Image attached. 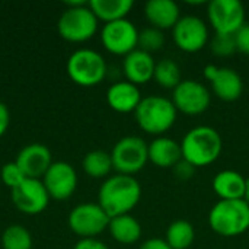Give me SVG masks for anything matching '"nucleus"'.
<instances>
[{
    "mask_svg": "<svg viewBox=\"0 0 249 249\" xmlns=\"http://www.w3.org/2000/svg\"><path fill=\"white\" fill-rule=\"evenodd\" d=\"M147 20L158 29H169L181 19V10L174 0H149L144 6Z\"/></svg>",
    "mask_w": 249,
    "mask_h": 249,
    "instance_id": "18",
    "label": "nucleus"
},
{
    "mask_svg": "<svg viewBox=\"0 0 249 249\" xmlns=\"http://www.w3.org/2000/svg\"><path fill=\"white\" fill-rule=\"evenodd\" d=\"M109 153L114 169L118 174L133 175L147 163L149 144L139 136H125L114 144Z\"/></svg>",
    "mask_w": 249,
    "mask_h": 249,
    "instance_id": "8",
    "label": "nucleus"
},
{
    "mask_svg": "<svg viewBox=\"0 0 249 249\" xmlns=\"http://www.w3.org/2000/svg\"><path fill=\"white\" fill-rule=\"evenodd\" d=\"M25 179H26V175L23 174V171L18 166V163L15 160L6 162L0 168V182L4 184L10 190H13L19 184H22Z\"/></svg>",
    "mask_w": 249,
    "mask_h": 249,
    "instance_id": "30",
    "label": "nucleus"
},
{
    "mask_svg": "<svg viewBox=\"0 0 249 249\" xmlns=\"http://www.w3.org/2000/svg\"><path fill=\"white\" fill-rule=\"evenodd\" d=\"M133 0H90L89 7L98 18L105 23L124 19L133 9Z\"/></svg>",
    "mask_w": 249,
    "mask_h": 249,
    "instance_id": "23",
    "label": "nucleus"
},
{
    "mask_svg": "<svg viewBox=\"0 0 249 249\" xmlns=\"http://www.w3.org/2000/svg\"><path fill=\"white\" fill-rule=\"evenodd\" d=\"M177 112L178 109L171 99L150 95L140 101L134 111V117L143 131L149 134H162L174 125Z\"/></svg>",
    "mask_w": 249,
    "mask_h": 249,
    "instance_id": "5",
    "label": "nucleus"
},
{
    "mask_svg": "<svg viewBox=\"0 0 249 249\" xmlns=\"http://www.w3.org/2000/svg\"><path fill=\"white\" fill-rule=\"evenodd\" d=\"M139 249H172L165 239L160 238H150L147 241H144Z\"/></svg>",
    "mask_w": 249,
    "mask_h": 249,
    "instance_id": "35",
    "label": "nucleus"
},
{
    "mask_svg": "<svg viewBox=\"0 0 249 249\" xmlns=\"http://www.w3.org/2000/svg\"><path fill=\"white\" fill-rule=\"evenodd\" d=\"M249 204V179H247V191H245V198H244Z\"/></svg>",
    "mask_w": 249,
    "mask_h": 249,
    "instance_id": "37",
    "label": "nucleus"
},
{
    "mask_svg": "<svg viewBox=\"0 0 249 249\" xmlns=\"http://www.w3.org/2000/svg\"><path fill=\"white\" fill-rule=\"evenodd\" d=\"M153 79L163 88L175 89L181 83V69L172 58H162L156 63Z\"/></svg>",
    "mask_w": 249,
    "mask_h": 249,
    "instance_id": "27",
    "label": "nucleus"
},
{
    "mask_svg": "<svg viewBox=\"0 0 249 249\" xmlns=\"http://www.w3.org/2000/svg\"><path fill=\"white\" fill-rule=\"evenodd\" d=\"M174 175L179 179V181H188L194 177L196 174V166H193L190 162H187L185 159H181L174 168Z\"/></svg>",
    "mask_w": 249,
    "mask_h": 249,
    "instance_id": "31",
    "label": "nucleus"
},
{
    "mask_svg": "<svg viewBox=\"0 0 249 249\" xmlns=\"http://www.w3.org/2000/svg\"><path fill=\"white\" fill-rule=\"evenodd\" d=\"M66 70L76 85L90 88L99 85L105 79L108 66L98 51L92 48H79L69 55Z\"/></svg>",
    "mask_w": 249,
    "mask_h": 249,
    "instance_id": "6",
    "label": "nucleus"
},
{
    "mask_svg": "<svg viewBox=\"0 0 249 249\" xmlns=\"http://www.w3.org/2000/svg\"><path fill=\"white\" fill-rule=\"evenodd\" d=\"M172 36L178 48L187 53L200 51L209 41V29L206 22L194 15L181 16L172 28Z\"/></svg>",
    "mask_w": 249,
    "mask_h": 249,
    "instance_id": "14",
    "label": "nucleus"
},
{
    "mask_svg": "<svg viewBox=\"0 0 249 249\" xmlns=\"http://www.w3.org/2000/svg\"><path fill=\"white\" fill-rule=\"evenodd\" d=\"M66 9L58 18L57 31L66 41L85 42L98 31V18L89 7V1H66Z\"/></svg>",
    "mask_w": 249,
    "mask_h": 249,
    "instance_id": "3",
    "label": "nucleus"
},
{
    "mask_svg": "<svg viewBox=\"0 0 249 249\" xmlns=\"http://www.w3.org/2000/svg\"><path fill=\"white\" fill-rule=\"evenodd\" d=\"M223 142L219 131L210 125H197L191 128L181 142L182 159L193 166H209L222 152Z\"/></svg>",
    "mask_w": 249,
    "mask_h": 249,
    "instance_id": "2",
    "label": "nucleus"
},
{
    "mask_svg": "<svg viewBox=\"0 0 249 249\" xmlns=\"http://www.w3.org/2000/svg\"><path fill=\"white\" fill-rule=\"evenodd\" d=\"M235 41L238 51L249 55V23L245 22V25L235 34Z\"/></svg>",
    "mask_w": 249,
    "mask_h": 249,
    "instance_id": "32",
    "label": "nucleus"
},
{
    "mask_svg": "<svg viewBox=\"0 0 249 249\" xmlns=\"http://www.w3.org/2000/svg\"><path fill=\"white\" fill-rule=\"evenodd\" d=\"M15 162L23 171L26 178L42 179L48 168L51 166L53 155L50 149L42 143H31L23 146L18 155Z\"/></svg>",
    "mask_w": 249,
    "mask_h": 249,
    "instance_id": "15",
    "label": "nucleus"
},
{
    "mask_svg": "<svg viewBox=\"0 0 249 249\" xmlns=\"http://www.w3.org/2000/svg\"><path fill=\"white\" fill-rule=\"evenodd\" d=\"M10 198L20 213L29 216L42 213L51 200L42 181L34 178H26L22 184L10 190Z\"/></svg>",
    "mask_w": 249,
    "mask_h": 249,
    "instance_id": "12",
    "label": "nucleus"
},
{
    "mask_svg": "<svg viewBox=\"0 0 249 249\" xmlns=\"http://www.w3.org/2000/svg\"><path fill=\"white\" fill-rule=\"evenodd\" d=\"M9 125H10V111L7 105L0 101V137L4 136Z\"/></svg>",
    "mask_w": 249,
    "mask_h": 249,
    "instance_id": "34",
    "label": "nucleus"
},
{
    "mask_svg": "<svg viewBox=\"0 0 249 249\" xmlns=\"http://www.w3.org/2000/svg\"><path fill=\"white\" fill-rule=\"evenodd\" d=\"M109 220L111 217L98 203H80L70 210L67 225L80 239H90L107 231Z\"/></svg>",
    "mask_w": 249,
    "mask_h": 249,
    "instance_id": "7",
    "label": "nucleus"
},
{
    "mask_svg": "<svg viewBox=\"0 0 249 249\" xmlns=\"http://www.w3.org/2000/svg\"><path fill=\"white\" fill-rule=\"evenodd\" d=\"M172 102L175 108L188 115L204 112L212 102L210 90L198 80H181L174 89Z\"/></svg>",
    "mask_w": 249,
    "mask_h": 249,
    "instance_id": "13",
    "label": "nucleus"
},
{
    "mask_svg": "<svg viewBox=\"0 0 249 249\" xmlns=\"http://www.w3.org/2000/svg\"><path fill=\"white\" fill-rule=\"evenodd\" d=\"M140 89L137 85L128 80H120L112 83L107 90V102L108 105L121 114L134 112L142 101Z\"/></svg>",
    "mask_w": 249,
    "mask_h": 249,
    "instance_id": "17",
    "label": "nucleus"
},
{
    "mask_svg": "<svg viewBox=\"0 0 249 249\" xmlns=\"http://www.w3.org/2000/svg\"><path fill=\"white\" fill-rule=\"evenodd\" d=\"M181 159V144L174 139L158 137L149 144V160L159 168H174Z\"/></svg>",
    "mask_w": 249,
    "mask_h": 249,
    "instance_id": "20",
    "label": "nucleus"
},
{
    "mask_svg": "<svg viewBox=\"0 0 249 249\" xmlns=\"http://www.w3.org/2000/svg\"><path fill=\"white\" fill-rule=\"evenodd\" d=\"M196 238L194 226L184 219L175 220L169 225L166 231L165 241L172 249H188Z\"/></svg>",
    "mask_w": 249,
    "mask_h": 249,
    "instance_id": "25",
    "label": "nucleus"
},
{
    "mask_svg": "<svg viewBox=\"0 0 249 249\" xmlns=\"http://www.w3.org/2000/svg\"><path fill=\"white\" fill-rule=\"evenodd\" d=\"M165 44V35L160 29L150 26L139 31V48L146 51V53H153L158 51L163 47Z\"/></svg>",
    "mask_w": 249,
    "mask_h": 249,
    "instance_id": "28",
    "label": "nucleus"
},
{
    "mask_svg": "<svg viewBox=\"0 0 249 249\" xmlns=\"http://www.w3.org/2000/svg\"><path fill=\"white\" fill-rule=\"evenodd\" d=\"M73 249H109L108 245H105L102 241L98 238H90V239H79Z\"/></svg>",
    "mask_w": 249,
    "mask_h": 249,
    "instance_id": "33",
    "label": "nucleus"
},
{
    "mask_svg": "<svg viewBox=\"0 0 249 249\" xmlns=\"http://www.w3.org/2000/svg\"><path fill=\"white\" fill-rule=\"evenodd\" d=\"M108 231H109L111 236L123 245L136 244L142 238V225L130 213L111 217Z\"/></svg>",
    "mask_w": 249,
    "mask_h": 249,
    "instance_id": "22",
    "label": "nucleus"
},
{
    "mask_svg": "<svg viewBox=\"0 0 249 249\" xmlns=\"http://www.w3.org/2000/svg\"><path fill=\"white\" fill-rule=\"evenodd\" d=\"M214 93L223 101H236L244 90L242 77L231 67H219L216 77L210 82Z\"/></svg>",
    "mask_w": 249,
    "mask_h": 249,
    "instance_id": "21",
    "label": "nucleus"
},
{
    "mask_svg": "<svg viewBox=\"0 0 249 249\" xmlns=\"http://www.w3.org/2000/svg\"><path fill=\"white\" fill-rule=\"evenodd\" d=\"M142 185L133 175L117 174L105 178L98 191V204L109 217L128 214L140 201Z\"/></svg>",
    "mask_w": 249,
    "mask_h": 249,
    "instance_id": "1",
    "label": "nucleus"
},
{
    "mask_svg": "<svg viewBox=\"0 0 249 249\" xmlns=\"http://www.w3.org/2000/svg\"><path fill=\"white\" fill-rule=\"evenodd\" d=\"M1 247L3 249H32V235L22 225H10L1 233Z\"/></svg>",
    "mask_w": 249,
    "mask_h": 249,
    "instance_id": "26",
    "label": "nucleus"
},
{
    "mask_svg": "<svg viewBox=\"0 0 249 249\" xmlns=\"http://www.w3.org/2000/svg\"><path fill=\"white\" fill-rule=\"evenodd\" d=\"M156 61L152 54L140 48H136L134 51L127 54L123 61V70L127 80L137 86L147 83L150 79H153Z\"/></svg>",
    "mask_w": 249,
    "mask_h": 249,
    "instance_id": "16",
    "label": "nucleus"
},
{
    "mask_svg": "<svg viewBox=\"0 0 249 249\" xmlns=\"http://www.w3.org/2000/svg\"><path fill=\"white\" fill-rule=\"evenodd\" d=\"M207 15L217 34L235 35L245 25V7L239 0H212Z\"/></svg>",
    "mask_w": 249,
    "mask_h": 249,
    "instance_id": "10",
    "label": "nucleus"
},
{
    "mask_svg": "<svg viewBox=\"0 0 249 249\" xmlns=\"http://www.w3.org/2000/svg\"><path fill=\"white\" fill-rule=\"evenodd\" d=\"M41 181L51 200L66 201L74 194L79 178L73 165L64 160H55L51 163Z\"/></svg>",
    "mask_w": 249,
    "mask_h": 249,
    "instance_id": "11",
    "label": "nucleus"
},
{
    "mask_svg": "<svg viewBox=\"0 0 249 249\" xmlns=\"http://www.w3.org/2000/svg\"><path fill=\"white\" fill-rule=\"evenodd\" d=\"M213 190L220 200H244L247 179L238 171L225 169L213 178Z\"/></svg>",
    "mask_w": 249,
    "mask_h": 249,
    "instance_id": "19",
    "label": "nucleus"
},
{
    "mask_svg": "<svg viewBox=\"0 0 249 249\" xmlns=\"http://www.w3.org/2000/svg\"><path fill=\"white\" fill-rule=\"evenodd\" d=\"M210 228L220 236H239L249 229V204L245 200H220L209 213Z\"/></svg>",
    "mask_w": 249,
    "mask_h": 249,
    "instance_id": "4",
    "label": "nucleus"
},
{
    "mask_svg": "<svg viewBox=\"0 0 249 249\" xmlns=\"http://www.w3.org/2000/svg\"><path fill=\"white\" fill-rule=\"evenodd\" d=\"M217 71H219V67H217V66H214V64H207V66L204 67V77H206L207 80L212 82V80L216 77Z\"/></svg>",
    "mask_w": 249,
    "mask_h": 249,
    "instance_id": "36",
    "label": "nucleus"
},
{
    "mask_svg": "<svg viewBox=\"0 0 249 249\" xmlns=\"http://www.w3.org/2000/svg\"><path fill=\"white\" fill-rule=\"evenodd\" d=\"M101 42L109 53L125 57L139 47V29L127 18L104 23Z\"/></svg>",
    "mask_w": 249,
    "mask_h": 249,
    "instance_id": "9",
    "label": "nucleus"
},
{
    "mask_svg": "<svg viewBox=\"0 0 249 249\" xmlns=\"http://www.w3.org/2000/svg\"><path fill=\"white\" fill-rule=\"evenodd\" d=\"M210 50L216 55H219V57L232 55L235 51H238L236 41H235V35H231V34H217L216 32V35L210 41Z\"/></svg>",
    "mask_w": 249,
    "mask_h": 249,
    "instance_id": "29",
    "label": "nucleus"
},
{
    "mask_svg": "<svg viewBox=\"0 0 249 249\" xmlns=\"http://www.w3.org/2000/svg\"><path fill=\"white\" fill-rule=\"evenodd\" d=\"M82 168L85 174L90 178H108L109 172L114 169L111 153L102 150V149H95L90 150L85 155L82 160Z\"/></svg>",
    "mask_w": 249,
    "mask_h": 249,
    "instance_id": "24",
    "label": "nucleus"
}]
</instances>
